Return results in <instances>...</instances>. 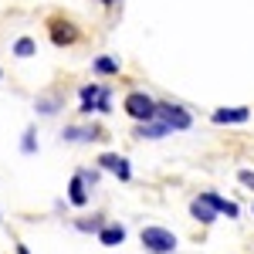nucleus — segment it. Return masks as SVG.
I'll return each instance as SVG.
<instances>
[{
	"mask_svg": "<svg viewBox=\"0 0 254 254\" xmlns=\"http://www.w3.org/2000/svg\"><path fill=\"white\" fill-rule=\"evenodd\" d=\"M142 248L149 254H173L176 251V234L173 231H166V227H142Z\"/></svg>",
	"mask_w": 254,
	"mask_h": 254,
	"instance_id": "nucleus-1",
	"label": "nucleus"
},
{
	"mask_svg": "<svg viewBox=\"0 0 254 254\" xmlns=\"http://www.w3.org/2000/svg\"><path fill=\"white\" fill-rule=\"evenodd\" d=\"M122 109H126V116L136 119V122H149V119H156V102L146 95V92H129L126 102H122Z\"/></svg>",
	"mask_w": 254,
	"mask_h": 254,
	"instance_id": "nucleus-2",
	"label": "nucleus"
},
{
	"mask_svg": "<svg viewBox=\"0 0 254 254\" xmlns=\"http://www.w3.org/2000/svg\"><path fill=\"white\" fill-rule=\"evenodd\" d=\"M156 119L166 122V126L176 129V132H183V129L193 126V116H190L183 105H176V102H156Z\"/></svg>",
	"mask_w": 254,
	"mask_h": 254,
	"instance_id": "nucleus-3",
	"label": "nucleus"
},
{
	"mask_svg": "<svg viewBox=\"0 0 254 254\" xmlns=\"http://www.w3.org/2000/svg\"><path fill=\"white\" fill-rule=\"evenodd\" d=\"M48 34H51V44H58V48H71V44L81 41V31L68 17H51L48 20Z\"/></svg>",
	"mask_w": 254,
	"mask_h": 254,
	"instance_id": "nucleus-4",
	"label": "nucleus"
},
{
	"mask_svg": "<svg viewBox=\"0 0 254 254\" xmlns=\"http://www.w3.org/2000/svg\"><path fill=\"white\" fill-rule=\"evenodd\" d=\"M98 170L116 173L122 183H129V180H132V166H129V159L119 156V153H102V156H98Z\"/></svg>",
	"mask_w": 254,
	"mask_h": 254,
	"instance_id": "nucleus-5",
	"label": "nucleus"
},
{
	"mask_svg": "<svg viewBox=\"0 0 254 254\" xmlns=\"http://www.w3.org/2000/svg\"><path fill=\"white\" fill-rule=\"evenodd\" d=\"M210 119H214L217 126H241V122L251 119V109H248V105H237V109H217Z\"/></svg>",
	"mask_w": 254,
	"mask_h": 254,
	"instance_id": "nucleus-6",
	"label": "nucleus"
},
{
	"mask_svg": "<svg viewBox=\"0 0 254 254\" xmlns=\"http://www.w3.org/2000/svg\"><path fill=\"white\" fill-rule=\"evenodd\" d=\"M68 203H71V207H85V203H88V183H85L81 173H75L71 183H68Z\"/></svg>",
	"mask_w": 254,
	"mask_h": 254,
	"instance_id": "nucleus-7",
	"label": "nucleus"
},
{
	"mask_svg": "<svg viewBox=\"0 0 254 254\" xmlns=\"http://www.w3.org/2000/svg\"><path fill=\"white\" fill-rule=\"evenodd\" d=\"M102 88H105V85H81V88H78V95H81V116L98 112V95H102Z\"/></svg>",
	"mask_w": 254,
	"mask_h": 254,
	"instance_id": "nucleus-8",
	"label": "nucleus"
},
{
	"mask_svg": "<svg viewBox=\"0 0 254 254\" xmlns=\"http://www.w3.org/2000/svg\"><path fill=\"white\" fill-rule=\"evenodd\" d=\"M173 129L166 126V122H159V119H149V122H139L136 126V136L139 139H163V136H170Z\"/></svg>",
	"mask_w": 254,
	"mask_h": 254,
	"instance_id": "nucleus-9",
	"label": "nucleus"
},
{
	"mask_svg": "<svg viewBox=\"0 0 254 254\" xmlns=\"http://www.w3.org/2000/svg\"><path fill=\"white\" fill-rule=\"evenodd\" d=\"M61 139L64 142H92V139H98V129H92V126H68L61 132Z\"/></svg>",
	"mask_w": 254,
	"mask_h": 254,
	"instance_id": "nucleus-10",
	"label": "nucleus"
},
{
	"mask_svg": "<svg viewBox=\"0 0 254 254\" xmlns=\"http://www.w3.org/2000/svg\"><path fill=\"white\" fill-rule=\"evenodd\" d=\"M98 241H102L105 248H119V244L126 241V227H122V224H105V227L98 231Z\"/></svg>",
	"mask_w": 254,
	"mask_h": 254,
	"instance_id": "nucleus-11",
	"label": "nucleus"
},
{
	"mask_svg": "<svg viewBox=\"0 0 254 254\" xmlns=\"http://www.w3.org/2000/svg\"><path fill=\"white\" fill-rule=\"evenodd\" d=\"M190 217H193V220H200V224H214V220H217V210L207 203V200H203V196H196L193 203H190Z\"/></svg>",
	"mask_w": 254,
	"mask_h": 254,
	"instance_id": "nucleus-12",
	"label": "nucleus"
},
{
	"mask_svg": "<svg viewBox=\"0 0 254 254\" xmlns=\"http://www.w3.org/2000/svg\"><path fill=\"white\" fill-rule=\"evenodd\" d=\"M200 196H203V200L214 207L217 214H227V217H237V214H241V210H237V203H231V200H224V196L210 193V190H207V193H200Z\"/></svg>",
	"mask_w": 254,
	"mask_h": 254,
	"instance_id": "nucleus-13",
	"label": "nucleus"
},
{
	"mask_svg": "<svg viewBox=\"0 0 254 254\" xmlns=\"http://www.w3.org/2000/svg\"><path fill=\"white\" fill-rule=\"evenodd\" d=\"M92 71H95V75H119V58H112V55H102V58L92 61Z\"/></svg>",
	"mask_w": 254,
	"mask_h": 254,
	"instance_id": "nucleus-14",
	"label": "nucleus"
},
{
	"mask_svg": "<svg viewBox=\"0 0 254 254\" xmlns=\"http://www.w3.org/2000/svg\"><path fill=\"white\" fill-rule=\"evenodd\" d=\"M34 55H38L34 38H17L14 41V58H34Z\"/></svg>",
	"mask_w": 254,
	"mask_h": 254,
	"instance_id": "nucleus-15",
	"label": "nucleus"
},
{
	"mask_svg": "<svg viewBox=\"0 0 254 254\" xmlns=\"http://www.w3.org/2000/svg\"><path fill=\"white\" fill-rule=\"evenodd\" d=\"M20 153H24V156H34V153H38V129H34V126H27V129H24Z\"/></svg>",
	"mask_w": 254,
	"mask_h": 254,
	"instance_id": "nucleus-16",
	"label": "nucleus"
},
{
	"mask_svg": "<svg viewBox=\"0 0 254 254\" xmlns=\"http://www.w3.org/2000/svg\"><path fill=\"white\" fill-rule=\"evenodd\" d=\"M58 109H61L58 98H38V112H41V116H55Z\"/></svg>",
	"mask_w": 254,
	"mask_h": 254,
	"instance_id": "nucleus-17",
	"label": "nucleus"
},
{
	"mask_svg": "<svg viewBox=\"0 0 254 254\" xmlns=\"http://www.w3.org/2000/svg\"><path fill=\"white\" fill-rule=\"evenodd\" d=\"M75 227H78V231H85V234H88V231H95V234H98L105 224H102V217H92V220H78Z\"/></svg>",
	"mask_w": 254,
	"mask_h": 254,
	"instance_id": "nucleus-18",
	"label": "nucleus"
},
{
	"mask_svg": "<svg viewBox=\"0 0 254 254\" xmlns=\"http://www.w3.org/2000/svg\"><path fill=\"white\" fill-rule=\"evenodd\" d=\"M237 180H241L248 190H254V170H241V173H237Z\"/></svg>",
	"mask_w": 254,
	"mask_h": 254,
	"instance_id": "nucleus-19",
	"label": "nucleus"
},
{
	"mask_svg": "<svg viewBox=\"0 0 254 254\" xmlns=\"http://www.w3.org/2000/svg\"><path fill=\"white\" fill-rule=\"evenodd\" d=\"M81 176H85L88 187H95V183H98V170H81Z\"/></svg>",
	"mask_w": 254,
	"mask_h": 254,
	"instance_id": "nucleus-20",
	"label": "nucleus"
},
{
	"mask_svg": "<svg viewBox=\"0 0 254 254\" xmlns=\"http://www.w3.org/2000/svg\"><path fill=\"white\" fill-rule=\"evenodd\" d=\"M17 254H31V251H27V248H24V244H17Z\"/></svg>",
	"mask_w": 254,
	"mask_h": 254,
	"instance_id": "nucleus-21",
	"label": "nucleus"
},
{
	"mask_svg": "<svg viewBox=\"0 0 254 254\" xmlns=\"http://www.w3.org/2000/svg\"><path fill=\"white\" fill-rule=\"evenodd\" d=\"M98 3H105V7H112V3H116V0H98Z\"/></svg>",
	"mask_w": 254,
	"mask_h": 254,
	"instance_id": "nucleus-22",
	"label": "nucleus"
},
{
	"mask_svg": "<svg viewBox=\"0 0 254 254\" xmlns=\"http://www.w3.org/2000/svg\"><path fill=\"white\" fill-rule=\"evenodd\" d=\"M0 78H3V71H0Z\"/></svg>",
	"mask_w": 254,
	"mask_h": 254,
	"instance_id": "nucleus-23",
	"label": "nucleus"
}]
</instances>
